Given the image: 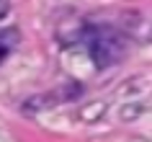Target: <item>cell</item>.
Returning <instances> with one entry per match:
<instances>
[{"mask_svg": "<svg viewBox=\"0 0 152 142\" xmlns=\"http://www.w3.org/2000/svg\"><path fill=\"white\" fill-rule=\"evenodd\" d=\"M88 52L93 57L96 67H111L124 54V39L116 31H108V29L93 31L88 36Z\"/></svg>", "mask_w": 152, "mask_h": 142, "instance_id": "obj_1", "label": "cell"}, {"mask_svg": "<svg viewBox=\"0 0 152 142\" xmlns=\"http://www.w3.org/2000/svg\"><path fill=\"white\" fill-rule=\"evenodd\" d=\"M8 10H10V3H8V0H0V18L8 16Z\"/></svg>", "mask_w": 152, "mask_h": 142, "instance_id": "obj_2", "label": "cell"}]
</instances>
